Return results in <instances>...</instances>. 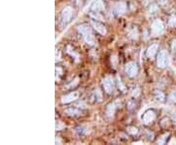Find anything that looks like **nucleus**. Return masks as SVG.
<instances>
[{
    "label": "nucleus",
    "mask_w": 176,
    "mask_h": 145,
    "mask_svg": "<svg viewBox=\"0 0 176 145\" xmlns=\"http://www.w3.org/2000/svg\"><path fill=\"white\" fill-rule=\"evenodd\" d=\"M157 49H159V45L157 43H154V44H151L147 49V57L150 59H153L157 52Z\"/></svg>",
    "instance_id": "nucleus-10"
},
{
    "label": "nucleus",
    "mask_w": 176,
    "mask_h": 145,
    "mask_svg": "<svg viewBox=\"0 0 176 145\" xmlns=\"http://www.w3.org/2000/svg\"><path fill=\"white\" fill-rule=\"evenodd\" d=\"M72 1H74L77 6H81L82 5V0H72Z\"/></svg>",
    "instance_id": "nucleus-26"
},
{
    "label": "nucleus",
    "mask_w": 176,
    "mask_h": 145,
    "mask_svg": "<svg viewBox=\"0 0 176 145\" xmlns=\"http://www.w3.org/2000/svg\"><path fill=\"white\" fill-rule=\"evenodd\" d=\"M131 38H133V39H136L137 37H138V32H137L136 28H134V30H132L130 32V35H129Z\"/></svg>",
    "instance_id": "nucleus-23"
},
{
    "label": "nucleus",
    "mask_w": 176,
    "mask_h": 145,
    "mask_svg": "<svg viewBox=\"0 0 176 145\" xmlns=\"http://www.w3.org/2000/svg\"><path fill=\"white\" fill-rule=\"evenodd\" d=\"M62 128H64L63 125H60V124H56V129L59 130V129H62Z\"/></svg>",
    "instance_id": "nucleus-27"
},
{
    "label": "nucleus",
    "mask_w": 176,
    "mask_h": 145,
    "mask_svg": "<svg viewBox=\"0 0 176 145\" xmlns=\"http://www.w3.org/2000/svg\"><path fill=\"white\" fill-rule=\"evenodd\" d=\"M164 30V25L160 20H156L152 24V35L157 36L160 35Z\"/></svg>",
    "instance_id": "nucleus-4"
},
{
    "label": "nucleus",
    "mask_w": 176,
    "mask_h": 145,
    "mask_svg": "<svg viewBox=\"0 0 176 145\" xmlns=\"http://www.w3.org/2000/svg\"><path fill=\"white\" fill-rule=\"evenodd\" d=\"M72 7H66L63 12H62V18H63V21L65 23H69V21L72 19Z\"/></svg>",
    "instance_id": "nucleus-8"
},
{
    "label": "nucleus",
    "mask_w": 176,
    "mask_h": 145,
    "mask_svg": "<svg viewBox=\"0 0 176 145\" xmlns=\"http://www.w3.org/2000/svg\"><path fill=\"white\" fill-rule=\"evenodd\" d=\"M139 69L135 62H129L125 65V72L129 77H135L138 75Z\"/></svg>",
    "instance_id": "nucleus-3"
},
{
    "label": "nucleus",
    "mask_w": 176,
    "mask_h": 145,
    "mask_svg": "<svg viewBox=\"0 0 176 145\" xmlns=\"http://www.w3.org/2000/svg\"><path fill=\"white\" fill-rule=\"evenodd\" d=\"M149 12L151 13V14H156L157 12V6L156 4H152L151 6H150L149 8Z\"/></svg>",
    "instance_id": "nucleus-22"
},
{
    "label": "nucleus",
    "mask_w": 176,
    "mask_h": 145,
    "mask_svg": "<svg viewBox=\"0 0 176 145\" xmlns=\"http://www.w3.org/2000/svg\"><path fill=\"white\" fill-rule=\"evenodd\" d=\"M168 64V54L165 50H162L157 57V65L160 69H164Z\"/></svg>",
    "instance_id": "nucleus-1"
},
{
    "label": "nucleus",
    "mask_w": 176,
    "mask_h": 145,
    "mask_svg": "<svg viewBox=\"0 0 176 145\" xmlns=\"http://www.w3.org/2000/svg\"><path fill=\"white\" fill-rule=\"evenodd\" d=\"M116 112V106L115 104H109L108 107H107V111H106V113H107V116L108 117H113V114Z\"/></svg>",
    "instance_id": "nucleus-15"
},
{
    "label": "nucleus",
    "mask_w": 176,
    "mask_h": 145,
    "mask_svg": "<svg viewBox=\"0 0 176 145\" xmlns=\"http://www.w3.org/2000/svg\"><path fill=\"white\" fill-rule=\"evenodd\" d=\"M168 135H169V133H168L162 134V135L160 136V138L157 140V144H164L165 142H166V139H167Z\"/></svg>",
    "instance_id": "nucleus-18"
},
{
    "label": "nucleus",
    "mask_w": 176,
    "mask_h": 145,
    "mask_svg": "<svg viewBox=\"0 0 176 145\" xmlns=\"http://www.w3.org/2000/svg\"><path fill=\"white\" fill-rule=\"evenodd\" d=\"M104 9H105V5H104V2H103L102 0H96L91 6V10L92 11H95V12L103 11Z\"/></svg>",
    "instance_id": "nucleus-11"
},
{
    "label": "nucleus",
    "mask_w": 176,
    "mask_h": 145,
    "mask_svg": "<svg viewBox=\"0 0 176 145\" xmlns=\"http://www.w3.org/2000/svg\"><path fill=\"white\" fill-rule=\"evenodd\" d=\"M171 50H172V52L176 54V39H174L172 41V43H171Z\"/></svg>",
    "instance_id": "nucleus-24"
},
{
    "label": "nucleus",
    "mask_w": 176,
    "mask_h": 145,
    "mask_svg": "<svg viewBox=\"0 0 176 145\" xmlns=\"http://www.w3.org/2000/svg\"><path fill=\"white\" fill-rule=\"evenodd\" d=\"M77 107H81V108H83V109H85L86 108V106H85V104L84 103H78V104H77Z\"/></svg>",
    "instance_id": "nucleus-28"
},
{
    "label": "nucleus",
    "mask_w": 176,
    "mask_h": 145,
    "mask_svg": "<svg viewBox=\"0 0 176 145\" xmlns=\"http://www.w3.org/2000/svg\"><path fill=\"white\" fill-rule=\"evenodd\" d=\"M157 2L159 3V5H162V6H164V5L167 4L168 0H157Z\"/></svg>",
    "instance_id": "nucleus-25"
},
{
    "label": "nucleus",
    "mask_w": 176,
    "mask_h": 145,
    "mask_svg": "<svg viewBox=\"0 0 176 145\" xmlns=\"http://www.w3.org/2000/svg\"><path fill=\"white\" fill-rule=\"evenodd\" d=\"M172 122L174 123V125H176V113L172 115Z\"/></svg>",
    "instance_id": "nucleus-29"
},
{
    "label": "nucleus",
    "mask_w": 176,
    "mask_h": 145,
    "mask_svg": "<svg viewBox=\"0 0 176 145\" xmlns=\"http://www.w3.org/2000/svg\"><path fill=\"white\" fill-rule=\"evenodd\" d=\"M91 26L97 32L100 33V35H105L106 33H107V30H106L105 26L103 24H101V23H99L98 21H91Z\"/></svg>",
    "instance_id": "nucleus-6"
},
{
    "label": "nucleus",
    "mask_w": 176,
    "mask_h": 145,
    "mask_svg": "<svg viewBox=\"0 0 176 145\" xmlns=\"http://www.w3.org/2000/svg\"><path fill=\"white\" fill-rule=\"evenodd\" d=\"M126 12V4L124 2H118L115 6V13L116 16H121Z\"/></svg>",
    "instance_id": "nucleus-9"
},
{
    "label": "nucleus",
    "mask_w": 176,
    "mask_h": 145,
    "mask_svg": "<svg viewBox=\"0 0 176 145\" xmlns=\"http://www.w3.org/2000/svg\"><path fill=\"white\" fill-rule=\"evenodd\" d=\"M90 17L92 18V19H94V20H96V21H104V18H103L102 15H100L99 14V12H95V11H93L90 13Z\"/></svg>",
    "instance_id": "nucleus-16"
},
{
    "label": "nucleus",
    "mask_w": 176,
    "mask_h": 145,
    "mask_svg": "<svg viewBox=\"0 0 176 145\" xmlns=\"http://www.w3.org/2000/svg\"><path fill=\"white\" fill-rule=\"evenodd\" d=\"M84 39H85V42H86L88 45H94L95 44V39H94V36H93L92 32H89L88 35H85Z\"/></svg>",
    "instance_id": "nucleus-13"
},
{
    "label": "nucleus",
    "mask_w": 176,
    "mask_h": 145,
    "mask_svg": "<svg viewBox=\"0 0 176 145\" xmlns=\"http://www.w3.org/2000/svg\"><path fill=\"white\" fill-rule=\"evenodd\" d=\"M168 101L170 103H175L176 102V92H171L168 96Z\"/></svg>",
    "instance_id": "nucleus-21"
},
{
    "label": "nucleus",
    "mask_w": 176,
    "mask_h": 145,
    "mask_svg": "<svg viewBox=\"0 0 176 145\" xmlns=\"http://www.w3.org/2000/svg\"><path fill=\"white\" fill-rule=\"evenodd\" d=\"M155 97H156V99L157 101H160V102H164L165 99L164 92H162V91H156V93H155Z\"/></svg>",
    "instance_id": "nucleus-17"
},
{
    "label": "nucleus",
    "mask_w": 176,
    "mask_h": 145,
    "mask_svg": "<svg viewBox=\"0 0 176 145\" xmlns=\"http://www.w3.org/2000/svg\"><path fill=\"white\" fill-rule=\"evenodd\" d=\"M156 119V114H155L154 111H147L146 113L144 114L143 116V123L145 125H150L151 123H153V121Z\"/></svg>",
    "instance_id": "nucleus-7"
},
{
    "label": "nucleus",
    "mask_w": 176,
    "mask_h": 145,
    "mask_svg": "<svg viewBox=\"0 0 176 145\" xmlns=\"http://www.w3.org/2000/svg\"><path fill=\"white\" fill-rule=\"evenodd\" d=\"M65 113L69 116H72V117H74V116H78L80 114V111H78L77 109H74V108H69L65 111Z\"/></svg>",
    "instance_id": "nucleus-14"
},
{
    "label": "nucleus",
    "mask_w": 176,
    "mask_h": 145,
    "mask_svg": "<svg viewBox=\"0 0 176 145\" xmlns=\"http://www.w3.org/2000/svg\"><path fill=\"white\" fill-rule=\"evenodd\" d=\"M77 30H78L79 33H81L83 37H84V36L86 35H88L89 32H91V28H90L89 26H88V25H85V24L78 26V27H77Z\"/></svg>",
    "instance_id": "nucleus-12"
},
{
    "label": "nucleus",
    "mask_w": 176,
    "mask_h": 145,
    "mask_svg": "<svg viewBox=\"0 0 176 145\" xmlns=\"http://www.w3.org/2000/svg\"><path fill=\"white\" fill-rule=\"evenodd\" d=\"M126 130L129 134H132V135H135V134L138 133V128H135V126H128Z\"/></svg>",
    "instance_id": "nucleus-20"
},
{
    "label": "nucleus",
    "mask_w": 176,
    "mask_h": 145,
    "mask_svg": "<svg viewBox=\"0 0 176 145\" xmlns=\"http://www.w3.org/2000/svg\"><path fill=\"white\" fill-rule=\"evenodd\" d=\"M168 26L171 28H174L176 27V17L174 15H172V16H170L169 20H168Z\"/></svg>",
    "instance_id": "nucleus-19"
},
{
    "label": "nucleus",
    "mask_w": 176,
    "mask_h": 145,
    "mask_svg": "<svg viewBox=\"0 0 176 145\" xmlns=\"http://www.w3.org/2000/svg\"><path fill=\"white\" fill-rule=\"evenodd\" d=\"M78 96H79L78 92H77V91H72V92L69 93V94H67V95H65V96L62 97L61 102L64 103V104L74 102V101H76V99H78Z\"/></svg>",
    "instance_id": "nucleus-5"
},
{
    "label": "nucleus",
    "mask_w": 176,
    "mask_h": 145,
    "mask_svg": "<svg viewBox=\"0 0 176 145\" xmlns=\"http://www.w3.org/2000/svg\"><path fill=\"white\" fill-rule=\"evenodd\" d=\"M103 84V88H104L105 92L108 93V94H112L115 90V81H113V77H107L103 79L102 81Z\"/></svg>",
    "instance_id": "nucleus-2"
}]
</instances>
